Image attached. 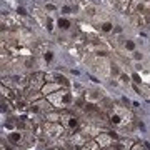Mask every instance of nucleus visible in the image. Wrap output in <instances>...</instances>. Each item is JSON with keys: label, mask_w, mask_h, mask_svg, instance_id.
Returning <instances> with one entry per match:
<instances>
[{"label": "nucleus", "mask_w": 150, "mask_h": 150, "mask_svg": "<svg viewBox=\"0 0 150 150\" xmlns=\"http://www.w3.org/2000/svg\"><path fill=\"white\" fill-rule=\"evenodd\" d=\"M45 74L43 72H33L28 77V83H27V90H42V87L45 85Z\"/></svg>", "instance_id": "423d86ee"}, {"label": "nucleus", "mask_w": 150, "mask_h": 150, "mask_svg": "<svg viewBox=\"0 0 150 150\" xmlns=\"http://www.w3.org/2000/svg\"><path fill=\"white\" fill-rule=\"evenodd\" d=\"M132 57H134L135 60H142V54H140V52H134V55H132Z\"/></svg>", "instance_id": "5701e85b"}, {"label": "nucleus", "mask_w": 150, "mask_h": 150, "mask_svg": "<svg viewBox=\"0 0 150 150\" xmlns=\"http://www.w3.org/2000/svg\"><path fill=\"white\" fill-rule=\"evenodd\" d=\"M60 88H64L60 83H55V82H45V85L42 87V93L47 97V95H50V93H54V92L60 90Z\"/></svg>", "instance_id": "9b49d317"}, {"label": "nucleus", "mask_w": 150, "mask_h": 150, "mask_svg": "<svg viewBox=\"0 0 150 150\" xmlns=\"http://www.w3.org/2000/svg\"><path fill=\"white\" fill-rule=\"evenodd\" d=\"M45 10H50V12H52V10H57V7L52 5V4H47V5H45Z\"/></svg>", "instance_id": "aec40b11"}, {"label": "nucleus", "mask_w": 150, "mask_h": 150, "mask_svg": "<svg viewBox=\"0 0 150 150\" xmlns=\"http://www.w3.org/2000/svg\"><path fill=\"white\" fill-rule=\"evenodd\" d=\"M45 98L54 105L55 110H69L70 105L74 103V95L70 93L69 88H60V90L47 95Z\"/></svg>", "instance_id": "f03ea898"}, {"label": "nucleus", "mask_w": 150, "mask_h": 150, "mask_svg": "<svg viewBox=\"0 0 150 150\" xmlns=\"http://www.w3.org/2000/svg\"><path fill=\"white\" fill-rule=\"evenodd\" d=\"M134 144L135 142H132L130 139H118L113 144V150H130Z\"/></svg>", "instance_id": "f8f14e48"}, {"label": "nucleus", "mask_w": 150, "mask_h": 150, "mask_svg": "<svg viewBox=\"0 0 150 150\" xmlns=\"http://www.w3.org/2000/svg\"><path fill=\"white\" fill-rule=\"evenodd\" d=\"M130 2H132V0H113V5H115V8L120 10V12H129Z\"/></svg>", "instance_id": "2eb2a0df"}, {"label": "nucleus", "mask_w": 150, "mask_h": 150, "mask_svg": "<svg viewBox=\"0 0 150 150\" xmlns=\"http://www.w3.org/2000/svg\"><path fill=\"white\" fill-rule=\"evenodd\" d=\"M98 28H100V32H103V33H110L113 30V23L110 20H100Z\"/></svg>", "instance_id": "dca6fc26"}, {"label": "nucleus", "mask_w": 150, "mask_h": 150, "mask_svg": "<svg viewBox=\"0 0 150 150\" xmlns=\"http://www.w3.org/2000/svg\"><path fill=\"white\" fill-rule=\"evenodd\" d=\"M108 122L113 127H118L120 129V134H123L125 130H132L134 129V113L132 110H129L127 107H122V105H113L107 113Z\"/></svg>", "instance_id": "f257e3e1"}, {"label": "nucleus", "mask_w": 150, "mask_h": 150, "mask_svg": "<svg viewBox=\"0 0 150 150\" xmlns=\"http://www.w3.org/2000/svg\"><path fill=\"white\" fill-rule=\"evenodd\" d=\"M95 140H97V144L100 145V149L107 150V149H110V147H113V144L118 140V135L112 134V132H108V130H105V132H102V134L97 135Z\"/></svg>", "instance_id": "39448f33"}, {"label": "nucleus", "mask_w": 150, "mask_h": 150, "mask_svg": "<svg viewBox=\"0 0 150 150\" xmlns=\"http://www.w3.org/2000/svg\"><path fill=\"white\" fill-rule=\"evenodd\" d=\"M130 18L135 27H145L150 23V13H135V15H130Z\"/></svg>", "instance_id": "1a4fd4ad"}, {"label": "nucleus", "mask_w": 150, "mask_h": 150, "mask_svg": "<svg viewBox=\"0 0 150 150\" xmlns=\"http://www.w3.org/2000/svg\"><path fill=\"white\" fill-rule=\"evenodd\" d=\"M47 150H65V149H62V147H59V145H50Z\"/></svg>", "instance_id": "4be33fe9"}, {"label": "nucleus", "mask_w": 150, "mask_h": 150, "mask_svg": "<svg viewBox=\"0 0 150 150\" xmlns=\"http://www.w3.org/2000/svg\"><path fill=\"white\" fill-rule=\"evenodd\" d=\"M57 25H59L60 30H69V28L72 27V22H70L69 18H59Z\"/></svg>", "instance_id": "a211bd4d"}, {"label": "nucleus", "mask_w": 150, "mask_h": 150, "mask_svg": "<svg viewBox=\"0 0 150 150\" xmlns=\"http://www.w3.org/2000/svg\"><path fill=\"white\" fill-rule=\"evenodd\" d=\"M132 79H134V82H137V83H140V82H142V79L139 77V74H134V75H132Z\"/></svg>", "instance_id": "412c9836"}, {"label": "nucleus", "mask_w": 150, "mask_h": 150, "mask_svg": "<svg viewBox=\"0 0 150 150\" xmlns=\"http://www.w3.org/2000/svg\"><path fill=\"white\" fill-rule=\"evenodd\" d=\"M83 95H85L87 102L97 103V105H98V103H100V102L103 100V98H105V97L102 95V92H98V90H87L85 93H83Z\"/></svg>", "instance_id": "9d476101"}, {"label": "nucleus", "mask_w": 150, "mask_h": 150, "mask_svg": "<svg viewBox=\"0 0 150 150\" xmlns=\"http://www.w3.org/2000/svg\"><path fill=\"white\" fill-rule=\"evenodd\" d=\"M18 15H27V12H25V8H18Z\"/></svg>", "instance_id": "b1692460"}, {"label": "nucleus", "mask_w": 150, "mask_h": 150, "mask_svg": "<svg viewBox=\"0 0 150 150\" xmlns=\"http://www.w3.org/2000/svg\"><path fill=\"white\" fill-rule=\"evenodd\" d=\"M60 117H62V112L60 110H50L43 115V120H47V122H60Z\"/></svg>", "instance_id": "ddd939ff"}, {"label": "nucleus", "mask_w": 150, "mask_h": 150, "mask_svg": "<svg viewBox=\"0 0 150 150\" xmlns=\"http://www.w3.org/2000/svg\"><path fill=\"white\" fill-rule=\"evenodd\" d=\"M62 112V117H60V123L64 125L67 132L72 134V132H77V130H80L82 127V118L74 113V110H60Z\"/></svg>", "instance_id": "7ed1b4c3"}, {"label": "nucleus", "mask_w": 150, "mask_h": 150, "mask_svg": "<svg viewBox=\"0 0 150 150\" xmlns=\"http://www.w3.org/2000/svg\"><path fill=\"white\" fill-rule=\"evenodd\" d=\"M50 108H54V105L43 97V98H40V100H35V102L30 103L28 112L33 113V115H40V117H43L47 112H50Z\"/></svg>", "instance_id": "20e7f679"}, {"label": "nucleus", "mask_w": 150, "mask_h": 150, "mask_svg": "<svg viewBox=\"0 0 150 150\" xmlns=\"http://www.w3.org/2000/svg\"><path fill=\"white\" fill-rule=\"evenodd\" d=\"M0 150H10V149L5 145V142H2V147H0Z\"/></svg>", "instance_id": "a878e982"}, {"label": "nucleus", "mask_w": 150, "mask_h": 150, "mask_svg": "<svg viewBox=\"0 0 150 150\" xmlns=\"http://www.w3.org/2000/svg\"><path fill=\"white\" fill-rule=\"evenodd\" d=\"M130 150H150V145L147 144V142H142V144H140V142H135Z\"/></svg>", "instance_id": "6ab92c4d"}, {"label": "nucleus", "mask_w": 150, "mask_h": 150, "mask_svg": "<svg viewBox=\"0 0 150 150\" xmlns=\"http://www.w3.org/2000/svg\"><path fill=\"white\" fill-rule=\"evenodd\" d=\"M122 48L125 50V52H132V54H134V52H135V42L127 38V40H123V42H122Z\"/></svg>", "instance_id": "f3484780"}, {"label": "nucleus", "mask_w": 150, "mask_h": 150, "mask_svg": "<svg viewBox=\"0 0 150 150\" xmlns=\"http://www.w3.org/2000/svg\"><path fill=\"white\" fill-rule=\"evenodd\" d=\"M62 10H64V13H70V12H72V8H70V7H64Z\"/></svg>", "instance_id": "393cba45"}, {"label": "nucleus", "mask_w": 150, "mask_h": 150, "mask_svg": "<svg viewBox=\"0 0 150 150\" xmlns=\"http://www.w3.org/2000/svg\"><path fill=\"white\" fill-rule=\"evenodd\" d=\"M0 90H2V98H7V100H13L15 98V92L12 90L10 87H7L5 83H2V87H0Z\"/></svg>", "instance_id": "4468645a"}, {"label": "nucleus", "mask_w": 150, "mask_h": 150, "mask_svg": "<svg viewBox=\"0 0 150 150\" xmlns=\"http://www.w3.org/2000/svg\"><path fill=\"white\" fill-rule=\"evenodd\" d=\"M45 80H47V82H55V83H60L64 88H69V87H70L69 79H67L65 75H62L60 72H47V74H45Z\"/></svg>", "instance_id": "0eeeda50"}, {"label": "nucleus", "mask_w": 150, "mask_h": 150, "mask_svg": "<svg viewBox=\"0 0 150 150\" xmlns=\"http://www.w3.org/2000/svg\"><path fill=\"white\" fill-rule=\"evenodd\" d=\"M37 55L42 57V62L43 64H50L54 60V52L47 47V43H40L37 47Z\"/></svg>", "instance_id": "6e6552de"}]
</instances>
